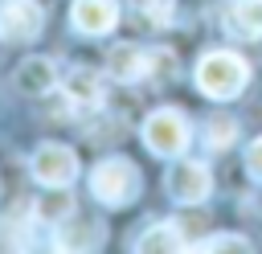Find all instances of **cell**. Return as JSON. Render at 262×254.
Masks as SVG:
<instances>
[{"mask_svg":"<svg viewBox=\"0 0 262 254\" xmlns=\"http://www.w3.org/2000/svg\"><path fill=\"white\" fill-rule=\"evenodd\" d=\"M53 86H57V66H53L49 57L33 53V57H25V61L16 66V90H20V94L41 98V94H49Z\"/></svg>","mask_w":262,"mask_h":254,"instance_id":"obj_9","label":"cell"},{"mask_svg":"<svg viewBox=\"0 0 262 254\" xmlns=\"http://www.w3.org/2000/svg\"><path fill=\"white\" fill-rule=\"evenodd\" d=\"M176 70V53L172 49H147V82H168Z\"/></svg>","mask_w":262,"mask_h":254,"instance_id":"obj_17","label":"cell"},{"mask_svg":"<svg viewBox=\"0 0 262 254\" xmlns=\"http://www.w3.org/2000/svg\"><path fill=\"white\" fill-rule=\"evenodd\" d=\"M66 102H70V111H98L102 107V78L94 70H74L66 78Z\"/></svg>","mask_w":262,"mask_h":254,"instance_id":"obj_10","label":"cell"},{"mask_svg":"<svg viewBox=\"0 0 262 254\" xmlns=\"http://www.w3.org/2000/svg\"><path fill=\"white\" fill-rule=\"evenodd\" d=\"M102 234H106V225L102 221H70L57 238H53V246L57 250H98L102 246Z\"/></svg>","mask_w":262,"mask_h":254,"instance_id":"obj_12","label":"cell"},{"mask_svg":"<svg viewBox=\"0 0 262 254\" xmlns=\"http://www.w3.org/2000/svg\"><path fill=\"white\" fill-rule=\"evenodd\" d=\"M106 74L115 82H139L147 78V49L131 45V41H119L106 49Z\"/></svg>","mask_w":262,"mask_h":254,"instance_id":"obj_8","label":"cell"},{"mask_svg":"<svg viewBox=\"0 0 262 254\" xmlns=\"http://www.w3.org/2000/svg\"><path fill=\"white\" fill-rule=\"evenodd\" d=\"M164 188H168V197L176 205H201L209 197V188H213V176H209V168L201 160H176L168 168V176H164Z\"/></svg>","mask_w":262,"mask_h":254,"instance_id":"obj_5","label":"cell"},{"mask_svg":"<svg viewBox=\"0 0 262 254\" xmlns=\"http://www.w3.org/2000/svg\"><path fill=\"white\" fill-rule=\"evenodd\" d=\"M172 4H176V0H135V8H139L151 25H168V20H172Z\"/></svg>","mask_w":262,"mask_h":254,"instance_id":"obj_18","label":"cell"},{"mask_svg":"<svg viewBox=\"0 0 262 254\" xmlns=\"http://www.w3.org/2000/svg\"><path fill=\"white\" fill-rule=\"evenodd\" d=\"M135 250H188V238L180 221H156L151 229H143V238H135Z\"/></svg>","mask_w":262,"mask_h":254,"instance_id":"obj_13","label":"cell"},{"mask_svg":"<svg viewBox=\"0 0 262 254\" xmlns=\"http://www.w3.org/2000/svg\"><path fill=\"white\" fill-rule=\"evenodd\" d=\"M139 193H143V176H139L135 160L106 156L90 168V197L102 201L106 209H127L131 201H139Z\"/></svg>","mask_w":262,"mask_h":254,"instance_id":"obj_2","label":"cell"},{"mask_svg":"<svg viewBox=\"0 0 262 254\" xmlns=\"http://www.w3.org/2000/svg\"><path fill=\"white\" fill-rule=\"evenodd\" d=\"M188 250H201V254H209V250H233V254H250L254 246H250V238H246V234H209V238H201V242H188Z\"/></svg>","mask_w":262,"mask_h":254,"instance_id":"obj_15","label":"cell"},{"mask_svg":"<svg viewBox=\"0 0 262 254\" xmlns=\"http://www.w3.org/2000/svg\"><path fill=\"white\" fill-rule=\"evenodd\" d=\"M139 139L147 143V152H156V156H164V160H176V156L188 147L192 131H188L184 111H176V107H156V111L143 119Z\"/></svg>","mask_w":262,"mask_h":254,"instance_id":"obj_3","label":"cell"},{"mask_svg":"<svg viewBox=\"0 0 262 254\" xmlns=\"http://www.w3.org/2000/svg\"><path fill=\"white\" fill-rule=\"evenodd\" d=\"M192 82H196V90H201L205 98L225 102V98H237V94L246 90L250 66H246V57H237L233 49H209V53L196 61V70H192Z\"/></svg>","mask_w":262,"mask_h":254,"instance_id":"obj_1","label":"cell"},{"mask_svg":"<svg viewBox=\"0 0 262 254\" xmlns=\"http://www.w3.org/2000/svg\"><path fill=\"white\" fill-rule=\"evenodd\" d=\"M33 213H37V221H45V225H61V221L74 217V197H70L66 188H49V197H41V201L33 205Z\"/></svg>","mask_w":262,"mask_h":254,"instance_id":"obj_14","label":"cell"},{"mask_svg":"<svg viewBox=\"0 0 262 254\" xmlns=\"http://www.w3.org/2000/svg\"><path fill=\"white\" fill-rule=\"evenodd\" d=\"M246 172H250V176L262 184V135L246 143Z\"/></svg>","mask_w":262,"mask_h":254,"instance_id":"obj_19","label":"cell"},{"mask_svg":"<svg viewBox=\"0 0 262 254\" xmlns=\"http://www.w3.org/2000/svg\"><path fill=\"white\" fill-rule=\"evenodd\" d=\"M45 29V8L37 0H4L0 4V37L4 41H37Z\"/></svg>","mask_w":262,"mask_h":254,"instance_id":"obj_6","label":"cell"},{"mask_svg":"<svg viewBox=\"0 0 262 254\" xmlns=\"http://www.w3.org/2000/svg\"><path fill=\"white\" fill-rule=\"evenodd\" d=\"M70 25L86 37H106L119 25V0H74L70 4Z\"/></svg>","mask_w":262,"mask_h":254,"instance_id":"obj_7","label":"cell"},{"mask_svg":"<svg viewBox=\"0 0 262 254\" xmlns=\"http://www.w3.org/2000/svg\"><path fill=\"white\" fill-rule=\"evenodd\" d=\"M225 25L233 37L246 41H262V0H233L225 12Z\"/></svg>","mask_w":262,"mask_h":254,"instance_id":"obj_11","label":"cell"},{"mask_svg":"<svg viewBox=\"0 0 262 254\" xmlns=\"http://www.w3.org/2000/svg\"><path fill=\"white\" fill-rule=\"evenodd\" d=\"M233 135H237V119H229V115H213V119L205 123V143H209L213 152H225V147L233 143Z\"/></svg>","mask_w":262,"mask_h":254,"instance_id":"obj_16","label":"cell"},{"mask_svg":"<svg viewBox=\"0 0 262 254\" xmlns=\"http://www.w3.org/2000/svg\"><path fill=\"white\" fill-rule=\"evenodd\" d=\"M29 168L45 188H70L78 180V152L66 147V143H41L33 152Z\"/></svg>","mask_w":262,"mask_h":254,"instance_id":"obj_4","label":"cell"}]
</instances>
